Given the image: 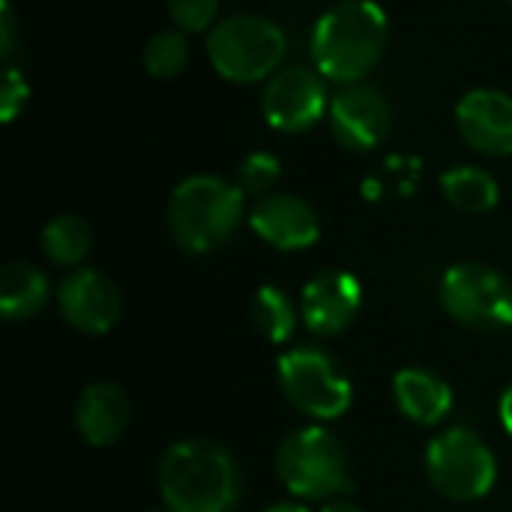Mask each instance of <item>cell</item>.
Wrapping results in <instances>:
<instances>
[{
	"instance_id": "1",
	"label": "cell",
	"mask_w": 512,
	"mask_h": 512,
	"mask_svg": "<svg viewBox=\"0 0 512 512\" xmlns=\"http://www.w3.org/2000/svg\"><path fill=\"white\" fill-rule=\"evenodd\" d=\"M387 12L375 0H342L312 30L315 69L339 84H360L384 57Z\"/></svg>"
},
{
	"instance_id": "2",
	"label": "cell",
	"mask_w": 512,
	"mask_h": 512,
	"mask_svg": "<svg viewBox=\"0 0 512 512\" xmlns=\"http://www.w3.org/2000/svg\"><path fill=\"white\" fill-rule=\"evenodd\" d=\"M159 495L168 512H231L240 501L237 462L216 441H177L159 462Z\"/></svg>"
},
{
	"instance_id": "3",
	"label": "cell",
	"mask_w": 512,
	"mask_h": 512,
	"mask_svg": "<svg viewBox=\"0 0 512 512\" xmlns=\"http://www.w3.org/2000/svg\"><path fill=\"white\" fill-rule=\"evenodd\" d=\"M243 219V189L213 174H195L177 183L168 201V231L189 255L219 249Z\"/></svg>"
},
{
	"instance_id": "4",
	"label": "cell",
	"mask_w": 512,
	"mask_h": 512,
	"mask_svg": "<svg viewBox=\"0 0 512 512\" xmlns=\"http://www.w3.org/2000/svg\"><path fill=\"white\" fill-rule=\"evenodd\" d=\"M276 474L282 486L303 501H327L354 492L348 453L342 441L321 426L297 429L279 444Z\"/></svg>"
},
{
	"instance_id": "5",
	"label": "cell",
	"mask_w": 512,
	"mask_h": 512,
	"mask_svg": "<svg viewBox=\"0 0 512 512\" xmlns=\"http://www.w3.org/2000/svg\"><path fill=\"white\" fill-rule=\"evenodd\" d=\"M288 39L261 15H231L207 33L210 66L234 84H255L282 69Z\"/></svg>"
},
{
	"instance_id": "6",
	"label": "cell",
	"mask_w": 512,
	"mask_h": 512,
	"mask_svg": "<svg viewBox=\"0 0 512 512\" xmlns=\"http://www.w3.org/2000/svg\"><path fill=\"white\" fill-rule=\"evenodd\" d=\"M426 474L432 486L450 501H480L498 480V462L489 444L465 429H447L426 447Z\"/></svg>"
},
{
	"instance_id": "7",
	"label": "cell",
	"mask_w": 512,
	"mask_h": 512,
	"mask_svg": "<svg viewBox=\"0 0 512 512\" xmlns=\"http://www.w3.org/2000/svg\"><path fill=\"white\" fill-rule=\"evenodd\" d=\"M276 372L285 399L306 417L339 420L351 408V381L339 372V363L324 348H294L279 357Z\"/></svg>"
},
{
	"instance_id": "8",
	"label": "cell",
	"mask_w": 512,
	"mask_h": 512,
	"mask_svg": "<svg viewBox=\"0 0 512 512\" xmlns=\"http://www.w3.org/2000/svg\"><path fill=\"white\" fill-rule=\"evenodd\" d=\"M441 306L462 327L495 333L512 327V282L495 267L462 261L441 279Z\"/></svg>"
},
{
	"instance_id": "9",
	"label": "cell",
	"mask_w": 512,
	"mask_h": 512,
	"mask_svg": "<svg viewBox=\"0 0 512 512\" xmlns=\"http://www.w3.org/2000/svg\"><path fill=\"white\" fill-rule=\"evenodd\" d=\"M261 108L267 123L279 132L300 135L312 129L330 111L324 75L306 66L279 69L264 87Z\"/></svg>"
},
{
	"instance_id": "10",
	"label": "cell",
	"mask_w": 512,
	"mask_h": 512,
	"mask_svg": "<svg viewBox=\"0 0 512 512\" xmlns=\"http://www.w3.org/2000/svg\"><path fill=\"white\" fill-rule=\"evenodd\" d=\"M57 306L69 327L90 336L114 330V324L123 315V297L117 285L90 267H78L69 276H63L57 288Z\"/></svg>"
},
{
	"instance_id": "11",
	"label": "cell",
	"mask_w": 512,
	"mask_h": 512,
	"mask_svg": "<svg viewBox=\"0 0 512 512\" xmlns=\"http://www.w3.org/2000/svg\"><path fill=\"white\" fill-rule=\"evenodd\" d=\"M363 306V285L348 270H324L303 285L300 318L309 333L330 339L345 333Z\"/></svg>"
},
{
	"instance_id": "12",
	"label": "cell",
	"mask_w": 512,
	"mask_h": 512,
	"mask_svg": "<svg viewBox=\"0 0 512 512\" xmlns=\"http://www.w3.org/2000/svg\"><path fill=\"white\" fill-rule=\"evenodd\" d=\"M393 123V111L390 102L384 99V93H378L369 84H348L342 93H336V99L330 102V126L336 141L345 150H372L378 147Z\"/></svg>"
},
{
	"instance_id": "13",
	"label": "cell",
	"mask_w": 512,
	"mask_h": 512,
	"mask_svg": "<svg viewBox=\"0 0 512 512\" xmlns=\"http://www.w3.org/2000/svg\"><path fill=\"white\" fill-rule=\"evenodd\" d=\"M459 135L471 150L501 159L512 156V96L495 87L471 90L456 105Z\"/></svg>"
},
{
	"instance_id": "14",
	"label": "cell",
	"mask_w": 512,
	"mask_h": 512,
	"mask_svg": "<svg viewBox=\"0 0 512 512\" xmlns=\"http://www.w3.org/2000/svg\"><path fill=\"white\" fill-rule=\"evenodd\" d=\"M249 225L264 243L282 252L309 249L321 237V222L312 204L288 192H270L258 198V204L249 213Z\"/></svg>"
},
{
	"instance_id": "15",
	"label": "cell",
	"mask_w": 512,
	"mask_h": 512,
	"mask_svg": "<svg viewBox=\"0 0 512 512\" xmlns=\"http://www.w3.org/2000/svg\"><path fill=\"white\" fill-rule=\"evenodd\" d=\"M129 426V399L117 384L96 381L75 402V429L90 447L114 444Z\"/></svg>"
},
{
	"instance_id": "16",
	"label": "cell",
	"mask_w": 512,
	"mask_h": 512,
	"mask_svg": "<svg viewBox=\"0 0 512 512\" xmlns=\"http://www.w3.org/2000/svg\"><path fill=\"white\" fill-rule=\"evenodd\" d=\"M393 399L402 417L417 426H438L453 408L450 384L429 369H402L393 378Z\"/></svg>"
},
{
	"instance_id": "17",
	"label": "cell",
	"mask_w": 512,
	"mask_h": 512,
	"mask_svg": "<svg viewBox=\"0 0 512 512\" xmlns=\"http://www.w3.org/2000/svg\"><path fill=\"white\" fill-rule=\"evenodd\" d=\"M48 303V279L39 267L12 261L0 270V312L6 321H27Z\"/></svg>"
},
{
	"instance_id": "18",
	"label": "cell",
	"mask_w": 512,
	"mask_h": 512,
	"mask_svg": "<svg viewBox=\"0 0 512 512\" xmlns=\"http://www.w3.org/2000/svg\"><path fill=\"white\" fill-rule=\"evenodd\" d=\"M441 192L444 198L462 210V213H489L498 207V198H501V189H498V180L477 168V165H459V168H450L444 171L441 177Z\"/></svg>"
},
{
	"instance_id": "19",
	"label": "cell",
	"mask_w": 512,
	"mask_h": 512,
	"mask_svg": "<svg viewBox=\"0 0 512 512\" xmlns=\"http://www.w3.org/2000/svg\"><path fill=\"white\" fill-rule=\"evenodd\" d=\"M93 234L81 216L63 213L42 228V252L57 267H78L90 252Z\"/></svg>"
},
{
	"instance_id": "20",
	"label": "cell",
	"mask_w": 512,
	"mask_h": 512,
	"mask_svg": "<svg viewBox=\"0 0 512 512\" xmlns=\"http://www.w3.org/2000/svg\"><path fill=\"white\" fill-rule=\"evenodd\" d=\"M249 312H252V324L258 327V333L267 336L273 345L288 342L297 330V309H294L291 297L276 285L258 288Z\"/></svg>"
},
{
	"instance_id": "21",
	"label": "cell",
	"mask_w": 512,
	"mask_h": 512,
	"mask_svg": "<svg viewBox=\"0 0 512 512\" xmlns=\"http://www.w3.org/2000/svg\"><path fill=\"white\" fill-rule=\"evenodd\" d=\"M189 63V42L183 30H162L144 45V69L153 78H174Z\"/></svg>"
},
{
	"instance_id": "22",
	"label": "cell",
	"mask_w": 512,
	"mask_h": 512,
	"mask_svg": "<svg viewBox=\"0 0 512 512\" xmlns=\"http://www.w3.org/2000/svg\"><path fill=\"white\" fill-rule=\"evenodd\" d=\"M279 177H282L279 159H276L273 153H264V150L249 153V156L240 162V168H237V186H240L243 192L261 195V198L270 195V189L279 183Z\"/></svg>"
},
{
	"instance_id": "23",
	"label": "cell",
	"mask_w": 512,
	"mask_h": 512,
	"mask_svg": "<svg viewBox=\"0 0 512 512\" xmlns=\"http://www.w3.org/2000/svg\"><path fill=\"white\" fill-rule=\"evenodd\" d=\"M168 12L183 33H201L216 27L219 0H168Z\"/></svg>"
},
{
	"instance_id": "24",
	"label": "cell",
	"mask_w": 512,
	"mask_h": 512,
	"mask_svg": "<svg viewBox=\"0 0 512 512\" xmlns=\"http://www.w3.org/2000/svg\"><path fill=\"white\" fill-rule=\"evenodd\" d=\"M27 93H30V87H27L24 75L15 66H9L3 75V93H0V111H3L6 123H12L18 117V111L27 105Z\"/></svg>"
},
{
	"instance_id": "25",
	"label": "cell",
	"mask_w": 512,
	"mask_h": 512,
	"mask_svg": "<svg viewBox=\"0 0 512 512\" xmlns=\"http://www.w3.org/2000/svg\"><path fill=\"white\" fill-rule=\"evenodd\" d=\"M15 45H18V21H15V12L9 3L0 6V57L9 60L15 54Z\"/></svg>"
},
{
	"instance_id": "26",
	"label": "cell",
	"mask_w": 512,
	"mask_h": 512,
	"mask_svg": "<svg viewBox=\"0 0 512 512\" xmlns=\"http://www.w3.org/2000/svg\"><path fill=\"white\" fill-rule=\"evenodd\" d=\"M501 423H504L507 435L512 438V384L504 390V396H501Z\"/></svg>"
},
{
	"instance_id": "27",
	"label": "cell",
	"mask_w": 512,
	"mask_h": 512,
	"mask_svg": "<svg viewBox=\"0 0 512 512\" xmlns=\"http://www.w3.org/2000/svg\"><path fill=\"white\" fill-rule=\"evenodd\" d=\"M324 512H363L360 507H354V504H345V501H336V504H330V507H324Z\"/></svg>"
},
{
	"instance_id": "28",
	"label": "cell",
	"mask_w": 512,
	"mask_h": 512,
	"mask_svg": "<svg viewBox=\"0 0 512 512\" xmlns=\"http://www.w3.org/2000/svg\"><path fill=\"white\" fill-rule=\"evenodd\" d=\"M267 512H309L306 507H297V504H276V507H270Z\"/></svg>"
},
{
	"instance_id": "29",
	"label": "cell",
	"mask_w": 512,
	"mask_h": 512,
	"mask_svg": "<svg viewBox=\"0 0 512 512\" xmlns=\"http://www.w3.org/2000/svg\"><path fill=\"white\" fill-rule=\"evenodd\" d=\"M150 512H165V510H150Z\"/></svg>"
},
{
	"instance_id": "30",
	"label": "cell",
	"mask_w": 512,
	"mask_h": 512,
	"mask_svg": "<svg viewBox=\"0 0 512 512\" xmlns=\"http://www.w3.org/2000/svg\"><path fill=\"white\" fill-rule=\"evenodd\" d=\"M504 3H510V6H512V0H504Z\"/></svg>"
}]
</instances>
